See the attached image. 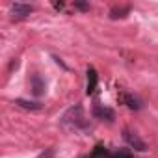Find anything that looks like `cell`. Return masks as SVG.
<instances>
[{
  "label": "cell",
  "mask_w": 158,
  "mask_h": 158,
  "mask_svg": "<svg viewBox=\"0 0 158 158\" xmlns=\"http://www.w3.org/2000/svg\"><path fill=\"white\" fill-rule=\"evenodd\" d=\"M123 138L127 139V143L132 147V149H136V151H145L147 149V145H145V141L136 134V132H130V130H125L123 132Z\"/></svg>",
  "instance_id": "1"
},
{
  "label": "cell",
  "mask_w": 158,
  "mask_h": 158,
  "mask_svg": "<svg viewBox=\"0 0 158 158\" xmlns=\"http://www.w3.org/2000/svg\"><path fill=\"white\" fill-rule=\"evenodd\" d=\"M95 86H97V74L93 69H89L88 71V93H91L95 89Z\"/></svg>",
  "instance_id": "4"
},
{
  "label": "cell",
  "mask_w": 158,
  "mask_h": 158,
  "mask_svg": "<svg viewBox=\"0 0 158 158\" xmlns=\"http://www.w3.org/2000/svg\"><path fill=\"white\" fill-rule=\"evenodd\" d=\"M125 13H128V8H127V6H123V8H114V10L110 11V17H112V19H119V17H125Z\"/></svg>",
  "instance_id": "8"
},
{
  "label": "cell",
  "mask_w": 158,
  "mask_h": 158,
  "mask_svg": "<svg viewBox=\"0 0 158 158\" xmlns=\"http://www.w3.org/2000/svg\"><path fill=\"white\" fill-rule=\"evenodd\" d=\"M125 101H127V106L132 108V110H139L141 108V102L136 97H132V95H125Z\"/></svg>",
  "instance_id": "6"
},
{
  "label": "cell",
  "mask_w": 158,
  "mask_h": 158,
  "mask_svg": "<svg viewBox=\"0 0 158 158\" xmlns=\"http://www.w3.org/2000/svg\"><path fill=\"white\" fill-rule=\"evenodd\" d=\"M34 11V8L32 6H28V4H13L11 6V13H13V17H17V19H21V17H26V15H30Z\"/></svg>",
  "instance_id": "2"
},
{
  "label": "cell",
  "mask_w": 158,
  "mask_h": 158,
  "mask_svg": "<svg viewBox=\"0 0 158 158\" xmlns=\"http://www.w3.org/2000/svg\"><path fill=\"white\" fill-rule=\"evenodd\" d=\"M95 115H99V117H108V121L114 119V112H112L110 108H95Z\"/></svg>",
  "instance_id": "7"
},
{
  "label": "cell",
  "mask_w": 158,
  "mask_h": 158,
  "mask_svg": "<svg viewBox=\"0 0 158 158\" xmlns=\"http://www.w3.org/2000/svg\"><path fill=\"white\" fill-rule=\"evenodd\" d=\"M15 104H19L21 108H26V110H39V108H41V104H37V102H28V101H23V99H17Z\"/></svg>",
  "instance_id": "5"
},
{
  "label": "cell",
  "mask_w": 158,
  "mask_h": 158,
  "mask_svg": "<svg viewBox=\"0 0 158 158\" xmlns=\"http://www.w3.org/2000/svg\"><path fill=\"white\" fill-rule=\"evenodd\" d=\"M30 84H32V91H34V95H41V93H43V89H45V84L39 80V76H32Z\"/></svg>",
  "instance_id": "3"
},
{
  "label": "cell",
  "mask_w": 158,
  "mask_h": 158,
  "mask_svg": "<svg viewBox=\"0 0 158 158\" xmlns=\"http://www.w3.org/2000/svg\"><path fill=\"white\" fill-rule=\"evenodd\" d=\"M74 6H76L78 10H89V6H88V4H82V2H78V4H74Z\"/></svg>",
  "instance_id": "10"
},
{
  "label": "cell",
  "mask_w": 158,
  "mask_h": 158,
  "mask_svg": "<svg viewBox=\"0 0 158 158\" xmlns=\"http://www.w3.org/2000/svg\"><path fill=\"white\" fill-rule=\"evenodd\" d=\"M52 154H54V151H52V149H48L47 152H43V154H39L37 158H52Z\"/></svg>",
  "instance_id": "9"
}]
</instances>
